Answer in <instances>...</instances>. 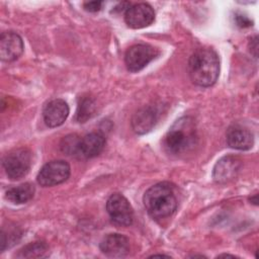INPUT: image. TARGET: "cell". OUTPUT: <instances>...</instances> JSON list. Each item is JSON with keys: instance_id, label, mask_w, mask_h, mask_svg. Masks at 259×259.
Here are the masks:
<instances>
[{"instance_id": "obj_1", "label": "cell", "mask_w": 259, "mask_h": 259, "mask_svg": "<svg viewBox=\"0 0 259 259\" xmlns=\"http://www.w3.org/2000/svg\"><path fill=\"white\" fill-rule=\"evenodd\" d=\"M220 73V61L217 53L209 48L196 50L188 60V74L192 83L200 87H209L215 83Z\"/></svg>"}, {"instance_id": "obj_2", "label": "cell", "mask_w": 259, "mask_h": 259, "mask_svg": "<svg viewBox=\"0 0 259 259\" xmlns=\"http://www.w3.org/2000/svg\"><path fill=\"white\" fill-rule=\"evenodd\" d=\"M144 205L153 219L171 215L177 207V199L173 188L166 182L151 186L144 194Z\"/></svg>"}, {"instance_id": "obj_3", "label": "cell", "mask_w": 259, "mask_h": 259, "mask_svg": "<svg viewBox=\"0 0 259 259\" xmlns=\"http://www.w3.org/2000/svg\"><path fill=\"white\" fill-rule=\"evenodd\" d=\"M196 142L197 134L193 119L183 116L169 128L164 139V147L169 153L179 155L190 151Z\"/></svg>"}, {"instance_id": "obj_4", "label": "cell", "mask_w": 259, "mask_h": 259, "mask_svg": "<svg viewBox=\"0 0 259 259\" xmlns=\"http://www.w3.org/2000/svg\"><path fill=\"white\" fill-rule=\"evenodd\" d=\"M31 152L27 148H17L10 151L3 159V168L12 180L24 177L31 167Z\"/></svg>"}, {"instance_id": "obj_5", "label": "cell", "mask_w": 259, "mask_h": 259, "mask_svg": "<svg viewBox=\"0 0 259 259\" xmlns=\"http://www.w3.org/2000/svg\"><path fill=\"white\" fill-rule=\"evenodd\" d=\"M70 165L64 160L48 162L39 170L36 180L40 186L50 187L65 182L70 176Z\"/></svg>"}, {"instance_id": "obj_6", "label": "cell", "mask_w": 259, "mask_h": 259, "mask_svg": "<svg viewBox=\"0 0 259 259\" xmlns=\"http://www.w3.org/2000/svg\"><path fill=\"white\" fill-rule=\"evenodd\" d=\"M159 52L150 45L138 44L132 46L124 55V63L128 71L139 72L153 61Z\"/></svg>"}, {"instance_id": "obj_7", "label": "cell", "mask_w": 259, "mask_h": 259, "mask_svg": "<svg viewBox=\"0 0 259 259\" xmlns=\"http://www.w3.org/2000/svg\"><path fill=\"white\" fill-rule=\"evenodd\" d=\"M106 210L110 219L117 225L127 227L133 224L134 210L128 200L120 193H113L106 202Z\"/></svg>"}, {"instance_id": "obj_8", "label": "cell", "mask_w": 259, "mask_h": 259, "mask_svg": "<svg viewBox=\"0 0 259 259\" xmlns=\"http://www.w3.org/2000/svg\"><path fill=\"white\" fill-rule=\"evenodd\" d=\"M155 19V11L148 3H138L130 5L125 10L124 20L128 27L139 29L147 27Z\"/></svg>"}, {"instance_id": "obj_9", "label": "cell", "mask_w": 259, "mask_h": 259, "mask_svg": "<svg viewBox=\"0 0 259 259\" xmlns=\"http://www.w3.org/2000/svg\"><path fill=\"white\" fill-rule=\"evenodd\" d=\"M23 53L21 36L14 31H4L0 36V58L4 62L17 60Z\"/></svg>"}, {"instance_id": "obj_10", "label": "cell", "mask_w": 259, "mask_h": 259, "mask_svg": "<svg viewBox=\"0 0 259 259\" xmlns=\"http://www.w3.org/2000/svg\"><path fill=\"white\" fill-rule=\"evenodd\" d=\"M105 146V138L100 133H90L79 139L76 157L90 159L99 155Z\"/></svg>"}, {"instance_id": "obj_11", "label": "cell", "mask_w": 259, "mask_h": 259, "mask_svg": "<svg viewBox=\"0 0 259 259\" xmlns=\"http://www.w3.org/2000/svg\"><path fill=\"white\" fill-rule=\"evenodd\" d=\"M69 115V106L63 99L57 98L48 102L42 110L45 123L50 127L62 125Z\"/></svg>"}, {"instance_id": "obj_12", "label": "cell", "mask_w": 259, "mask_h": 259, "mask_svg": "<svg viewBox=\"0 0 259 259\" xmlns=\"http://www.w3.org/2000/svg\"><path fill=\"white\" fill-rule=\"evenodd\" d=\"M100 251L112 258H121L130 252L128 239L121 234H109L105 236L99 245Z\"/></svg>"}, {"instance_id": "obj_13", "label": "cell", "mask_w": 259, "mask_h": 259, "mask_svg": "<svg viewBox=\"0 0 259 259\" xmlns=\"http://www.w3.org/2000/svg\"><path fill=\"white\" fill-rule=\"evenodd\" d=\"M241 168V160L235 156H226L219 160L213 168V179L218 183H226L234 179Z\"/></svg>"}, {"instance_id": "obj_14", "label": "cell", "mask_w": 259, "mask_h": 259, "mask_svg": "<svg viewBox=\"0 0 259 259\" xmlns=\"http://www.w3.org/2000/svg\"><path fill=\"white\" fill-rule=\"evenodd\" d=\"M227 143L236 150H249L254 144L253 133L240 124H233L227 131Z\"/></svg>"}, {"instance_id": "obj_15", "label": "cell", "mask_w": 259, "mask_h": 259, "mask_svg": "<svg viewBox=\"0 0 259 259\" xmlns=\"http://www.w3.org/2000/svg\"><path fill=\"white\" fill-rule=\"evenodd\" d=\"M157 121V111L151 106L140 108L132 117V127L138 135L150 132Z\"/></svg>"}, {"instance_id": "obj_16", "label": "cell", "mask_w": 259, "mask_h": 259, "mask_svg": "<svg viewBox=\"0 0 259 259\" xmlns=\"http://www.w3.org/2000/svg\"><path fill=\"white\" fill-rule=\"evenodd\" d=\"M35 188L31 183H22L6 191V199L14 204H22L29 201L34 195Z\"/></svg>"}, {"instance_id": "obj_17", "label": "cell", "mask_w": 259, "mask_h": 259, "mask_svg": "<svg viewBox=\"0 0 259 259\" xmlns=\"http://www.w3.org/2000/svg\"><path fill=\"white\" fill-rule=\"evenodd\" d=\"M96 104L94 99L89 96H85L80 98L77 111H76V119L78 122H85L89 118H91L95 114Z\"/></svg>"}, {"instance_id": "obj_18", "label": "cell", "mask_w": 259, "mask_h": 259, "mask_svg": "<svg viewBox=\"0 0 259 259\" xmlns=\"http://www.w3.org/2000/svg\"><path fill=\"white\" fill-rule=\"evenodd\" d=\"M48 252V246L45 242H33L24 246L17 257L20 258H39L46 256Z\"/></svg>"}, {"instance_id": "obj_19", "label": "cell", "mask_w": 259, "mask_h": 259, "mask_svg": "<svg viewBox=\"0 0 259 259\" xmlns=\"http://www.w3.org/2000/svg\"><path fill=\"white\" fill-rule=\"evenodd\" d=\"M79 137L77 135H70L67 136L63 139L61 143V149L64 153L67 155L75 156L77 154V147H78V142H79Z\"/></svg>"}, {"instance_id": "obj_20", "label": "cell", "mask_w": 259, "mask_h": 259, "mask_svg": "<svg viewBox=\"0 0 259 259\" xmlns=\"http://www.w3.org/2000/svg\"><path fill=\"white\" fill-rule=\"evenodd\" d=\"M103 5L102 1H89V2H85L83 4L84 9L89 11V12H97L101 9Z\"/></svg>"}, {"instance_id": "obj_21", "label": "cell", "mask_w": 259, "mask_h": 259, "mask_svg": "<svg viewBox=\"0 0 259 259\" xmlns=\"http://www.w3.org/2000/svg\"><path fill=\"white\" fill-rule=\"evenodd\" d=\"M235 19H236L237 25L240 26V27H249V26L252 25V21L246 15L236 14Z\"/></svg>"}, {"instance_id": "obj_22", "label": "cell", "mask_w": 259, "mask_h": 259, "mask_svg": "<svg viewBox=\"0 0 259 259\" xmlns=\"http://www.w3.org/2000/svg\"><path fill=\"white\" fill-rule=\"evenodd\" d=\"M249 48H250V52L253 54V56L255 58H257V53H258V38H257V36H254L253 38L250 39Z\"/></svg>"}, {"instance_id": "obj_23", "label": "cell", "mask_w": 259, "mask_h": 259, "mask_svg": "<svg viewBox=\"0 0 259 259\" xmlns=\"http://www.w3.org/2000/svg\"><path fill=\"white\" fill-rule=\"evenodd\" d=\"M151 257H170L169 255H165V254H154Z\"/></svg>"}, {"instance_id": "obj_24", "label": "cell", "mask_w": 259, "mask_h": 259, "mask_svg": "<svg viewBox=\"0 0 259 259\" xmlns=\"http://www.w3.org/2000/svg\"><path fill=\"white\" fill-rule=\"evenodd\" d=\"M218 257H235V255H230V254H222V255H219Z\"/></svg>"}]
</instances>
